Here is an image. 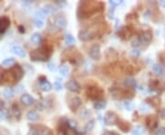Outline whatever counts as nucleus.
Masks as SVG:
<instances>
[{"mask_svg":"<svg viewBox=\"0 0 165 135\" xmlns=\"http://www.w3.org/2000/svg\"><path fill=\"white\" fill-rule=\"evenodd\" d=\"M52 50L49 49V47H42L40 50H36L31 52L30 57L31 60H32L33 61H45L47 60V59H49L51 56V52Z\"/></svg>","mask_w":165,"mask_h":135,"instance_id":"1","label":"nucleus"},{"mask_svg":"<svg viewBox=\"0 0 165 135\" xmlns=\"http://www.w3.org/2000/svg\"><path fill=\"white\" fill-rule=\"evenodd\" d=\"M118 115H116L115 112L112 111H108L105 114V117H104V121L106 125H108V126H112V125H115L118 123Z\"/></svg>","mask_w":165,"mask_h":135,"instance_id":"2","label":"nucleus"},{"mask_svg":"<svg viewBox=\"0 0 165 135\" xmlns=\"http://www.w3.org/2000/svg\"><path fill=\"white\" fill-rule=\"evenodd\" d=\"M138 39L140 41V44H143V45H148L151 42L152 40V33L151 31H143L140 34Z\"/></svg>","mask_w":165,"mask_h":135,"instance_id":"3","label":"nucleus"},{"mask_svg":"<svg viewBox=\"0 0 165 135\" xmlns=\"http://www.w3.org/2000/svg\"><path fill=\"white\" fill-rule=\"evenodd\" d=\"M10 75L13 77V79L15 80H19L23 77L24 71L22 70V68L19 65H15L10 70Z\"/></svg>","mask_w":165,"mask_h":135,"instance_id":"4","label":"nucleus"},{"mask_svg":"<svg viewBox=\"0 0 165 135\" xmlns=\"http://www.w3.org/2000/svg\"><path fill=\"white\" fill-rule=\"evenodd\" d=\"M89 55L94 60H98L101 57V47L100 45L94 44L91 47V49L89 50Z\"/></svg>","mask_w":165,"mask_h":135,"instance_id":"5","label":"nucleus"},{"mask_svg":"<svg viewBox=\"0 0 165 135\" xmlns=\"http://www.w3.org/2000/svg\"><path fill=\"white\" fill-rule=\"evenodd\" d=\"M78 37H79V39L81 41H84V42L89 41L94 37V33L90 29H84V30H81L79 32Z\"/></svg>","mask_w":165,"mask_h":135,"instance_id":"6","label":"nucleus"},{"mask_svg":"<svg viewBox=\"0 0 165 135\" xmlns=\"http://www.w3.org/2000/svg\"><path fill=\"white\" fill-rule=\"evenodd\" d=\"M49 130L45 127H39V126H35L31 128L30 131H28V135H47Z\"/></svg>","mask_w":165,"mask_h":135,"instance_id":"7","label":"nucleus"},{"mask_svg":"<svg viewBox=\"0 0 165 135\" xmlns=\"http://www.w3.org/2000/svg\"><path fill=\"white\" fill-rule=\"evenodd\" d=\"M87 95L91 100H97L101 97L102 91L98 88H89L87 90Z\"/></svg>","mask_w":165,"mask_h":135,"instance_id":"8","label":"nucleus"},{"mask_svg":"<svg viewBox=\"0 0 165 135\" xmlns=\"http://www.w3.org/2000/svg\"><path fill=\"white\" fill-rule=\"evenodd\" d=\"M54 26L56 28H58V29H64V28L66 27L67 26V20H66V18L64 17H57L55 18V20H54Z\"/></svg>","mask_w":165,"mask_h":135,"instance_id":"9","label":"nucleus"},{"mask_svg":"<svg viewBox=\"0 0 165 135\" xmlns=\"http://www.w3.org/2000/svg\"><path fill=\"white\" fill-rule=\"evenodd\" d=\"M9 26H10V20L7 17H0V34H4Z\"/></svg>","mask_w":165,"mask_h":135,"instance_id":"10","label":"nucleus"},{"mask_svg":"<svg viewBox=\"0 0 165 135\" xmlns=\"http://www.w3.org/2000/svg\"><path fill=\"white\" fill-rule=\"evenodd\" d=\"M65 87L67 88V90H69L72 92H75V93H78L81 91V87L80 85L77 83L74 80H70L68 81L65 85Z\"/></svg>","mask_w":165,"mask_h":135,"instance_id":"11","label":"nucleus"},{"mask_svg":"<svg viewBox=\"0 0 165 135\" xmlns=\"http://www.w3.org/2000/svg\"><path fill=\"white\" fill-rule=\"evenodd\" d=\"M40 84H41V89L43 91H45V92L50 91L52 89V85L49 81H48L45 78H43V77L40 78Z\"/></svg>","mask_w":165,"mask_h":135,"instance_id":"12","label":"nucleus"},{"mask_svg":"<svg viewBox=\"0 0 165 135\" xmlns=\"http://www.w3.org/2000/svg\"><path fill=\"white\" fill-rule=\"evenodd\" d=\"M20 101L24 106H30L31 104H33L34 102V99L31 97V95L28 94H23L20 98Z\"/></svg>","mask_w":165,"mask_h":135,"instance_id":"13","label":"nucleus"},{"mask_svg":"<svg viewBox=\"0 0 165 135\" xmlns=\"http://www.w3.org/2000/svg\"><path fill=\"white\" fill-rule=\"evenodd\" d=\"M118 126L119 128L120 131H122L123 132H127L130 130V124L123 120H119L118 121Z\"/></svg>","mask_w":165,"mask_h":135,"instance_id":"14","label":"nucleus"},{"mask_svg":"<svg viewBox=\"0 0 165 135\" xmlns=\"http://www.w3.org/2000/svg\"><path fill=\"white\" fill-rule=\"evenodd\" d=\"M11 52H13L15 55L20 57H26V51L19 46H13L11 47Z\"/></svg>","mask_w":165,"mask_h":135,"instance_id":"15","label":"nucleus"},{"mask_svg":"<svg viewBox=\"0 0 165 135\" xmlns=\"http://www.w3.org/2000/svg\"><path fill=\"white\" fill-rule=\"evenodd\" d=\"M81 103H82V101H81L80 98L74 97V98H73V99L71 100L70 104H69V107H70V109H71L73 111H74L77 110V108H78L79 106L81 105Z\"/></svg>","mask_w":165,"mask_h":135,"instance_id":"16","label":"nucleus"},{"mask_svg":"<svg viewBox=\"0 0 165 135\" xmlns=\"http://www.w3.org/2000/svg\"><path fill=\"white\" fill-rule=\"evenodd\" d=\"M146 122H147V125L150 129H153L157 125V118L155 117L154 115H151V116L148 117Z\"/></svg>","mask_w":165,"mask_h":135,"instance_id":"17","label":"nucleus"},{"mask_svg":"<svg viewBox=\"0 0 165 135\" xmlns=\"http://www.w3.org/2000/svg\"><path fill=\"white\" fill-rule=\"evenodd\" d=\"M41 10L43 11V13H44L46 16L52 15V14H53L54 12H56V9H55L52 5H46V6H44L41 8Z\"/></svg>","mask_w":165,"mask_h":135,"instance_id":"18","label":"nucleus"},{"mask_svg":"<svg viewBox=\"0 0 165 135\" xmlns=\"http://www.w3.org/2000/svg\"><path fill=\"white\" fill-rule=\"evenodd\" d=\"M27 119L31 121H36L40 119V117H39V114L35 111H30L27 113Z\"/></svg>","mask_w":165,"mask_h":135,"instance_id":"19","label":"nucleus"},{"mask_svg":"<svg viewBox=\"0 0 165 135\" xmlns=\"http://www.w3.org/2000/svg\"><path fill=\"white\" fill-rule=\"evenodd\" d=\"M31 42L34 44V45H40L41 40H42V37H41V35L39 34V33H34L32 36H31Z\"/></svg>","mask_w":165,"mask_h":135,"instance_id":"20","label":"nucleus"},{"mask_svg":"<svg viewBox=\"0 0 165 135\" xmlns=\"http://www.w3.org/2000/svg\"><path fill=\"white\" fill-rule=\"evenodd\" d=\"M144 132H145V129H144V127L140 126V125L135 126L131 130V134L132 135H142Z\"/></svg>","mask_w":165,"mask_h":135,"instance_id":"21","label":"nucleus"},{"mask_svg":"<svg viewBox=\"0 0 165 135\" xmlns=\"http://www.w3.org/2000/svg\"><path fill=\"white\" fill-rule=\"evenodd\" d=\"M3 95L6 99H11L14 95V90L11 87H7L3 91Z\"/></svg>","mask_w":165,"mask_h":135,"instance_id":"22","label":"nucleus"},{"mask_svg":"<svg viewBox=\"0 0 165 135\" xmlns=\"http://www.w3.org/2000/svg\"><path fill=\"white\" fill-rule=\"evenodd\" d=\"M59 71H60V74L63 75V76H67L70 72V67L68 66L67 64H63L60 69H59Z\"/></svg>","mask_w":165,"mask_h":135,"instance_id":"23","label":"nucleus"},{"mask_svg":"<svg viewBox=\"0 0 165 135\" xmlns=\"http://www.w3.org/2000/svg\"><path fill=\"white\" fill-rule=\"evenodd\" d=\"M64 43L66 45H73L75 43V38L71 34H66L64 36Z\"/></svg>","mask_w":165,"mask_h":135,"instance_id":"24","label":"nucleus"},{"mask_svg":"<svg viewBox=\"0 0 165 135\" xmlns=\"http://www.w3.org/2000/svg\"><path fill=\"white\" fill-rule=\"evenodd\" d=\"M106 107V102L105 101H95V103L94 104V108L95 110H103Z\"/></svg>","mask_w":165,"mask_h":135,"instance_id":"25","label":"nucleus"},{"mask_svg":"<svg viewBox=\"0 0 165 135\" xmlns=\"http://www.w3.org/2000/svg\"><path fill=\"white\" fill-rule=\"evenodd\" d=\"M152 70L156 75H161L164 72L163 68L160 64H154L152 67Z\"/></svg>","mask_w":165,"mask_h":135,"instance_id":"26","label":"nucleus"},{"mask_svg":"<svg viewBox=\"0 0 165 135\" xmlns=\"http://www.w3.org/2000/svg\"><path fill=\"white\" fill-rule=\"evenodd\" d=\"M123 105H124V108L127 111H132L134 108V103L131 100H125L123 101Z\"/></svg>","mask_w":165,"mask_h":135,"instance_id":"27","label":"nucleus"},{"mask_svg":"<svg viewBox=\"0 0 165 135\" xmlns=\"http://www.w3.org/2000/svg\"><path fill=\"white\" fill-rule=\"evenodd\" d=\"M11 111H12L13 115H14V116H15L16 118H17V119L20 118V116H21V111H19V108L17 107V106L16 104H14V105L12 106Z\"/></svg>","mask_w":165,"mask_h":135,"instance_id":"28","label":"nucleus"},{"mask_svg":"<svg viewBox=\"0 0 165 135\" xmlns=\"http://www.w3.org/2000/svg\"><path fill=\"white\" fill-rule=\"evenodd\" d=\"M120 36L122 37V38H129L131 36V31L129 30L128 27H123L120 31Z\"/></svg>","mask_w":165,"mask_h":135,"instance_id":"29","label":"nucleus"},{"mask_svg":"<svg viewBox=\"0 0 165 135\" xmlns=\"http://www.w3.org/2000/svg\"><path fill=\"white\" fill-rule=\"evenodd\" d=\"M94 121L91 120V121H89L88 122H87L86 125L84 126V131L86 132H89V131H91L94 129Z\"/></svg>","mask_w":165,"mask_h":135,"instance_id":"30","label":"nucleus"},{"mask_svg":"<svg viewBox=\"0 0 165 135\" xmlns=\"http://www.w3.org/2000/svg\"><path fill=\"white\" fill-rule=\"evenodd\" d=\"M15 63V59L14 57H8V59H6L2 61V65L5 67H10Z\"/></svg>","mask_w":165,"mask_h":135,"instance_id":"31","label":"nucleus"},{"mask_svg":"<svg viewBox=\"0 0 165 135\" xmlns=\"http://www.w3.org/2000/svg\"><path fill=\"white\" fill-rule=\"evenodd\" d=\"M137 82H136V80L133 79V78H129L125 80V85L127 87H130V88H133V87L136 86Z\"/></svg>","mask_w":165,"mask_h":135,"instance_id":"32","label":"nucleus"},{"mask_svg":"<svg viewBox=\"0 0 165 135\" xmlns=\"http://www.w3.org/2000/svg\"><path fill=\"white\" fill-rule=\"evenodd\" d=\"M89 114H90V112H89V111L87 110V109H83L80 112H79V117L81 118V119H85V118H87L89 116Z\"/></svg>","mask_w":165,"mask_h":135,"instance_id":"33","label":"nucleus"},{"mask_svg":"<svg viewBox=\"0 0 165 135\" xmlns=\"http://www.w3.org/2000/svg\"><path fill=\"white\" fill-rule=\"evenodd\" d=\"M66 124H67V127H69V128H70V129H72V130L75 129V128H76V126H77V122H76L74 120H72V119L68 120Z\"/></svg>","mask_w":165,"mask_h":135,"instance_id":"34","label":"nucleus"},{"mask_svg":"<svg viewBox=\"0 0 165 135\" xmlns=\"http://www.w3.org/2000/svg\"><path fill=\"white\" fill-rule=\"evenodd\" d=\"M34 25L37 28H41L43 27L44 26V22L43 20H41V19H39V18H34Z\"/></svg>","mask_w":165,"mask_h":135,"instance_id":"35","label":"nucleus"},{"mask_svg":"<svg viewBox=\"0 0 165 135\" xmlns=\"http://www.w3.org/2000/svg\"><path fill=\"white\" fill-rule=\"evenodd\" d=\"M109 4L112 6V7H115L123 4V0H111V1H109Z\"/></svg>","mask_w":165,"mask_h":135,"instance_id":"36","label":"nucleus"},{"mask_svg":"<svg viewBox=\"0 0 165 135\" xmlns=\"http://www.w3.org/2000/svg\"><path fill=\"white\" fill-rule=\"evenodd\" d=\"M7 115H8V112H7V111L6 109L0 111V119H1V120H3V121L7 120Z\"/></svg>","mask_w":165,"mask_h":135,"instance_id":"37","label":"nucleus"},{"mask_svg":"<svg viewBox=\"0 0 165 135\" xmlns=\"http://www.w3.org/2000/svg\"><path fill=\"white\" fill-rule=\"evenodd\" d=\"M54 89L57 90V91H61L62 90H63V85L61 84V82H59V81H55V83H54Z\"/></svg>","mask_w":165,"mask_h":135,"instance_id":"38","label":"nucleus"},{"mask_svg":"<svg viewBox=\"0 0 165 135\" xmlns=\"http://www.w3.org/2000/svg\"><path fill=\"white\" fill-rule=\"evenodd\" d=\"M149 109L150 108H149V106L147 104H142V105H140V110L142 112H148Z\"/></svg>","mask_w":165,"mask_h":135,"instance_id":"39","label":"nucleus"},{"mask_svg":"<svg viewBox=\"0 0 165 135\" xmlns=\"http://www.w3.org/2000/svg\"><path fill=\"white\" fill-rule=\"evenodd\" d=\"M130 55L132 56V57H139L140 55V50H132L131 51H130Z\"/></svg>","mask_w":165,"mask_h":135,"instance_id":"40","label":"nucleus"},{"mask_svg":"<svg viewBox=\"0 0 165 135\" xmlns=\"http://www.w3.org/2000/svg\"><path fill=\"white\" fill-rule=\"evenodd\" d=\"M155 135H165V128L164 127H161L156 131V133Z\"/></svg>","mask_w":165,"mask_h":135,"instance_id":"41","label":"nucleus"},{"mask_svg":"<svg viewBox=\"0 0 165 135\" xmlns=\"http://www.w3.org/2000/svg\"><path fill=\"white\" fill-rule=\"evenodd\" d=\"M48 69H49L51 71H55L56 70V65L53 62L48 63Z\"/></svg>","mask_w":165,"mask_h":135,"instance_id":"42","label":"nucleus"},{"mask_svg":"<svg viewBox=\"0 0 165 135\" xmlns=\"http://www.w3.org/2000/svg\"><path fill=\"white\" fill-rule=\"evenodd\" d=\"M55 3L58 5V6H59V7H63V6H65L67 5L66 1H63H63H60V0H56Z\"/></svg>","mask_w":165,"mask_h":135,"instance_id":"43","label":"nucleus"},{"mask_svg":"<svg viewBox=\"0 0 165 135\" xmlns=\"http://www.w3.org/2000/svg\"><path fill=\"white\" fill-rule=\"evenodd\" d=\"M140 45H141V44L140 43V41H139L138 38H137V39H135V40L132 41V46H133V47H139Z\"/></svg>","mask_w":165,"mask_h":135,"instance_id":"44","label":"nucleus"},{"mask_svg":"<svg viewBox=\"0 0 165 135\" xmlns=\"http://www.w3.org/2000/svg\"><path fill=\"white\" fill-rule=\"evenodd\" d=\"M18 31L20 32L21 34L25 33V27L23 26H18Z\"/></svg>","mask_w":165,"mask_h":135,"instance_id":"45","label":"nucleus"},{"mask_svg":"<svg viewBox=\"0 0 165 135\" xmlns=\"http://www.w3.org/2000/svg\"><path fill=\"white\" fill-rule=\"evenodd\" d=\"M4 109H5V103H4V101H0V111H2Z\"/></svg>","mask_w":165,"mask_h":135,"instance_id":"46","label":"nucleus"},{"mask_svg":"<svg viewBox=\"0 0 165 135\" xmlns=\"http://www.w3.org/2000/svg\"><path fill=\"white\" fill-rule=\"evenodd\" d=\"M104 135H116V133L115 131H106L104 133Z\"/></svg>","mask_w":165,"mask_h":135,"instance_id":"47","label":"nucleus"},{"mask_svg":"<svg viewBox=\"0 0 165 135\" xmlns=\"http://www.w3.org/2000/svg\"><path fill=\"white\" fill-rule=\"evenodd\" d=\"M58 135H67V133L65 132V131L64 130H60L59 131V132H58Z\"/></svg>","mask_w":165,"mask_h":135,"instance_id":"48","label":"nucleus"},{"mask_svg":"<svg viewBox=\"0 0 165 135\" xmlns=\"http://www.w3.org/2000/svg\"><path fill=\"white\" fill-rule=\"evenodd\" d=\"M161 117L165 119V109H163V110L161 111Z\"/></svg>","mask_w":165,"mask_h":135,"instance_id":"49","label":"nucleus"},{"mask_svg":"<svg viewBox=\"0 0 165 135\" xmlns=\"http://www.w3.org/2000/svg\"><path fill=\"white\" fill-rule=\"evenodd\" d=\"M160 5H161L163 8H165V0H162V1H161V2H160Z\"/></svg>","mask_w":165,"mask_h":135,"instance_id":"50","label":"nucleus"}]
</instances>
